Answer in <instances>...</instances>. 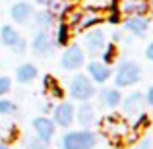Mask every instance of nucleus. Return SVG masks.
<instances>
[{
  "instance_id": "7ed1b4c3",
  "label": "nucleus",
  "mask_w": 153,
  "mask_h": 149,
  "mask_svg": "<svg viewBox=\"0 0 153 149\" xmlns=\"http://www.w3.org/2000/svg\"><path fill=\"white\" fill-rule=\"evenodd\" d=\"M97 89H95L93 82L87 78L85 74H76L74 78L70 79V95L72 99L79 101V103H85V101L93 99Z\"/></svg>"
},
{
  "instance_id": "4468645a",
  "label": "nucleus",
  "mask_w": 153,
  "mask_h": 149,
  "mask_svg": "<svg viewBox=\"0 0 153 149\" xmlns=\"http://www.w3.org/2000/svg\"><path fill=\"white\" fill-rule=\"evenodd\" d=\"M120 105H122L124 114L136 116V114H142L146 101H143V95L140 93V91H134V93H130L128 97H122V103H120Z\"/></svg>"
},
{
  "instance_id": "a878e982",
  "label": "nucleus",
  "mask_w": 153,
  "mask_h": 149,
  "mask_svg": "<svg viewBox=\"0 0 153 149\" xmlns=\"http://www.w3.org/2000/svg\"><path fill=\"white\" fill-rule=\"evenodd\" d=\"M25 149H49V145L35 136H29V138H25Z\"/></svg>"
},
{
  "instance_id": "bb28decb",
  "label": "nucleus",
  "mask_w": 153,
  "mask_h": 149,
  "mask_svg": "<svg viewBox=\"0 0 153 149\" xmlns=\"http://www.w3.org/2000/svg\"><path fill=\"white\" fill-rule=\"evenodd\" d=\"M147 126H149V116L142 112V114H140V118H136V126H134L136 136H140V132H142V130H146Z\"/></svg>"
},
{
  "instance_id": "6e6552de",
  "label": "nucleus",
  "mask_w": 153,
  "mask_h": 149,
  "mask_svg": "<svg viewBox=\"0 0 153 149\" xmlns=\"http://www.w3.org/2000/svg\"><path fill=\"white\" fill-rule=\"evenodd\" d=\"M0 41H2L8 49H12L16 52L25 50V41H23V37L12 25H2L0 27Z\"/></svg>"
},
{
  "instance_id": "c756f323",
  "label": "nucleus",
  "mask_w": 153,
  "mask_h": 149,
  "mask_svg": "<svg viewBox=\"0 0 153 149\" xmlns=\"http://www.w3.org/2000/svg\"><path fill=\"white\" fill-rule=\"evenodd\" d=\"M143 101H146V105H149V107H153V85L147 87L146 95H143Z\"/></svg>"
},
{
  "instance_id": "cd10ccee",
  "label": "nucleus",
  "mask_w": 153,
  "mask_h": 149,
  "mask_svg": "<svg viewBox=\"0 0 153 149\" xmlns=\"http://www.w3.org/2000/svg\"><path fill=\"white\" fill-rule=\"evenodd\" d=\"M10 89H12V79L8 76H0V97L10 93Z\"/></svg>"
},
{
  "instance_id": "4be33fe9",
  "label": "nucleus",
  "mask_w": 153,
  "mask_h": 149,
  "mask_svg": "<svg viewBox=\"0 0 153 149\" xmlns=\"http://www.w3.org/2000/svg\"><path fill=\"white\" fill-rule=\"evenodd\" d=\"M68 41H70V27H68L66 23H60L58 31H56L54 45H68Z\"/></svg>"
},
{
  "instance_id": "20e7f679",
  "label": "nucleus",
  "mask_w": 153,
  "mask_h": 149,
  "mask_svg": "<svg viewBox=\"0 0 153 149\" xmlns=\"http://www.w3.org/2000/svg\"><path fill=\"white\" fill-rule=\"evenodd\" d=\"M85 64V52H83V47L79 45H68L64 54L60 56V66L66 72H76Z\"/></svg>"
},
{
  "instance_id": "ddd939ff",
  "label": "nucleus",
  "mask_w": 153,
  "mask_h": 149,
  "mask_svg": "<svg viewBox=\"0 0 153 149\" xmlns=\"http://www.w3.org/2000/svg\"><path fill=\"white\" fill-rule=\"evenodd\" d=\"M87 72H89L87 78H89L91 82H95V83H107L108 79H111V76H112L108 64L101 62V60H91V62L87 64Z\"/></svg>"
},
{
  "instance_id": "f3484780",
  "label": "nucleus",
  "mask_w": 153,
  "mask_h": 149,
  "mask_svg": "<svg viewBox=\"0 0 153 149\" xmlns=\"http://www.w3.org/2000/svg\"><path fill=\"white\" fill-rule=\"evenodd\" d=\"M95 118H97V110H95V107L91 103H87V101L76 110V120L79 122V126H82L83 130H89V126L95 122Z\"/></svg>"
},
{
  "instance_id": "aec40b11",
  "label": "nucleus",
  "mask_w": 153,
  "mask_h": 149,
  "mask_svg": "<svg viewBox=\"0 0 153 149\" xmlns=\"http://www.w3.org/2000/svg\"><path fill=\"white\" fill-rule=\"evenodd\" d=\"M101 103L103 107L107 108H116L122 103V95H120V89H114V87H108V89L101 91Z\"/></svg>"
},
{
  "instance_id": "473e14b6",
  "label": "nucleus",
  "mask_w": 153,
  "mask_h": 149,
  "mask_svg": "<svg viewBox=\"0 0 153 149\" xmlns=\"http://www.w3.org/2000/svg\"><path fill=\"white\" fill-rule=\"evenodd\" d=\"M35 2H37V4H41V6H49L52 0H35Z\"/></svg>"
},
{
  "instance_id": "dca6fc26",
  "label": "nucleus",
  "mask_w": 153,
  "mask_h": 149,
  "mask_svg": "<svg viewBox=\"0 0 153 149\" xmlns=\"http://www.w3.org/2000/svg\"><path fill=\"white\" fill-rule=\"evenodd\" d=\"M10 16L16 23H29L31 18H33V6L29 2H16L14 6L10 8Z\"/></svg>"
},
{
  "instance_id": "393cba45",
  "label": "nucleus",
  "mask_w": 153,
  "mask_h": 149,
  "mask_svg": "<svg viewBox=\"0 0 153 149\" xmlns=\"http://www.w3.org/2000/svg\"><path fill=\"white\" fill-rule=\"evenodd\" d=\"M103 54H101V62H105V64H111L112 60H114V56H116V45L114 43H107L105 45V49L101 50Z\"/></svg>"
},
{
  "instance_id": "2eb2a0df",
  "label": "nucleus",
  "mask_w": 153,
  "mask_h": 149,
  "mask_svg": "<svg viewBox=\"0 0 153 149\" xmlns=\"http://www.w3.org/2000/svg\"><path fill=\"white\" fill-rule=\"evenodd\" d=\"M124 29L130 31L136 37H146L149 31V19L143 16H130L124 19Z\"/></svg>"
},
{
  "instance_id": "39448f33",
  "label": "nucleus",
  "mask_w": 153,
  "mask_h": 149,
  "mask_svg": "<svg viewBox=\"0 0 153 149\" xmlns=\"http://www.w3.org/2000/svg\"><path fill=\"white\" fill-rule=\"evenodd\" d=\"M105 45H107V33L101 27H93V29L85 31V35H83V47H85V50L83 52H89L91 56H97L105 49Z\"/></svg>"
},
{
  "instance_id": "a211bd4d",
  "label": "nucleus",
  "mask_w": 153,
  "mask_h": 149,
  "mask_svg": "<svg viewBox=\"0 0 153 149\" xmlns=\"http://www.w3.org/2000/svg\"><path fill=\"white\" fill-rule=\"evenodd\" d=\"M39 76V70L35 64L31 62H25V64H19L18 70H16V79H18L19 83H23V85H27V83L35 82Z\"/></svg>"
},
{
  "instance_id": "412c9836",
  "label": "nucleus",
  "mask_w": 153,
  "mask_h": 149,
  "mask_svg": "<svg viewBox=\"0 0 153 149\" xmlns=\"http://www.w3.org/2000/svg\"><path fill=\"white\" fill-rule=\"evenodd\" d=\"M43 89H45V93L49 95L51 99H62L64 97V89L60 87L58 79H54L52 76H45V79H43Z\"/></svg>"
},
{
  "instance_id": "f8f14e48",
  "label": "nucleus",
  "mask_w": 153,
  "mask_h": 149,
  "mask_svg": "<svg viewBox=\"0 0 153 149\" xmlns=\"http://www.w3.org/2000/svg\"><path fill=\"white\" fill-rule=\"evenodd\" d=\"M33 52L37 56H51L54 52V41L49 31H37L33 37Z\"/></svg>"
},
{
  "instance_id": "7c9ffc66",
  "label": "nucleus",
  "mask_w": 153,
  "mask_h": 149,
  "mask_svg": "<svg viewBox=\"0 0 153 149\" xmlns=\"http://www.w3.org/2000/svg\"><path fill=\"white\" fill-rule=\"evenodd\" d=\"M39 110L43 112V116H45L49 110H52V103L51 101H43V105H39Z\"/></svg>"
},
{
  "instance_id": "5701e85b",
  "label": "nucleus",
  "mask_w": 153,
  "mask_h": 149,
  "mask_svg": "<svg viewBox=\"0 0 153 149\" xmlns=\"http://www.w3.org/2000/svg\"><path fill=\"white\" fill-rule=\"evenodd\" d=\"M18 110V105L10 99H0V114L2 116H12Z\"/></svg>"
},
{
  "instance_id": "72a5a7b5",
  "label": "nucleus",
  "mask_w": 153,
  "mask_h": 149,
  "mask_svg": "<svg viewBox=\"0 0 153 149\" xmlns=\"http://www.w3.org/2000/svg\"><path fill=\"white\" fill-rule=\"evenodd\" d=\"M0 149H10V145L6 142H0Z\"/></svg>"
},
{
  "instance_id": "b1692460",
  "label": "nucleus",
  "mask_w": 153,
  "mask_h": 149,
  "mask_svg": "<svg viewBox=\"0 0 153 149\" xmlns=\"http://www.w3.org/2000/svg\"><path fill=\"white\" fill-rule=\"evenodd\" d=\"M66 10H68V4L64 2V0H52V2L49 4V12L54 16V18H58V16L62 18V14Z\"/></svg>"
},
{
  "instance_id": "9d476101",
  "label": "nucleus",
  "mask_w": 153,
  "mask_h": 149,
  "mask_svg": "<svg viewBox=\"0 0 153 149\" xmlns=\"http://www.w3.org/2000/svg\"><path fill=\"white\" fill-rule=\"evenodd\" d=\"M105 19V14H101L99 10L95 8H89V10H82L79 14V19L76 23V31H87V29H93L95 25H99Z\"/></svg>"
},
{
  "instance_id": "2f4dec72",
  "label": "nucleus",
  "mask_w": 153,
  "mask_h": 149,
  "mask_svg": "<svg viewBox=\"0 0 153 149\" xmlns=\"http://www.w3.org/2000/svg\"><path fill=\"white\" fill-rule=\"evenodd\" d=\"M146 58L149 60V62H153V41L147 45V49H146Z\"/></svg>"
},
{
  "instance_id": "9b49d317",
  "label": "nucleus",
  "mask_w": 153,
  "mask_h": 149,
  "mask_svg": "<svg viewBox=\"0 0 153 149\" xmlns=\"http://www.w3.org/2000/svg\"><path fill=\"white\" fill-rule=\"evenodd\" d=\"M103 132L112 139V142H120V138L128 134V126L124 120H118L116 116H108L103 122Z\"/></svg>"
},
{
  "instance_id": "c85d7f7f",
  "label": "nucleus",
  "mask_w": 153,
  "mask_h": 149,
  "mask_svg": "<svg viewBox=\"0 0 153 149\" xmlns=\"http://www.w3.org/2000/svg\"><path fill=\"white\" fill-rule=\"evenodd\" d=\"M134 149H153V142H151L149 138H143L142 142L136 143V147H134Z\"/></svg>"
},
{
  "instance_id": "423d86ee",
  "label": "nucleus",
  "mask_w": 153,
  "mask_h": 149,
  "mask_svg": "<svg viewBox=\"0 0 153 149\" xmlns=\"http://www.w3.org/2000/svg\"><path fill=\"white\" fill-rule=\"evenodd\" d=\"M74 120H76V108H74L72 103L62 101V103L52 107V122H54V126L70 128L72 124H74Z\"/></svg>"
},
{
  "instance_id": "f257e3e1",
  "label": "nucleus",
  "mask_w": 153,
  "mask_h": 149,
  "mask_svg": "<svg viewBox=\"0 0 153 149\" xmlns=\"http://www.w3.org/2000/svg\"><path fill=\"white\" fill-rule=\"evenodd\" d=\"M142 79V66L134 60H122L114 72V87H132Z\"/></svg>"
},
{
  "instance_id": "f704fd0d",
  "label": "nucleus",
  "mask_w": 153,
  "mask_h": 149,
  "mask_svg": "<svg viewBox=\"0 0 153 149\" xmlns=\"http://www.w3.org/2000/svg\"><path fill=\"white\" fill-rule=\"evenodd\" d=\"M149 12H151V14H153V0H151V2H149Z\"/></svg>"
},
{
  "instance_id": "0eeeda50",
  "label": "nucleus",
  "mask_w": 153,
  "mask_h": 149,
  "mask_svg": "<svg viewBox=\"0 0 153 149\" xmlns=\"http://www.w3.org/2000/svg\"><path fill=\"white\" fill-rule=\"evenodd\" d=\"M33 132H35V138H39L43 143L49 145L52 142V138H54L56 126L51 118H47V116L41 114V116H37V118H33Z\"/></svg>"
},
{
  "instance_id": "1a4fd4ad",
  "label": "nucleus",
  "mask_w": 153,
  "mask_h": 149,
  "mask_svg": "<svg viewBox=\"0 0 153 149\" xmlns=\"http://www.w3.org/2000/svg\"><path fill=\"white\" fill-rule=\"evenodd\" d=\"M118 12L124 14L126 18L130 16H143L149 14V0H120Z\"/></svg>"
},
{
  "instance_id": "6ab92c4d",
  "label": "nucleus",
  "mask_w": 153,
  "mask_h": 149,
  "mask_svg": "<svg viewBox=\"0 0 153 149\" xmlns=\"http://www.w3.org/2000/svg\"><path fill=\"white\" fill-rule=\"evenodd\" d=\"M33 25L37 27V31H49L54 25V16L49 10H39L37 14H33Z\"/></svg>"
},
{
  "instance_id": "f03ea898",
  "label": "nucleus",
  "mask_w": 153,
  "mask_h": 149,
  "mask_svg": "<svg viewBox=\"0 0 153 149\" xmlns=\"http://www.w3.org/2000/svg\"><path fill=\"white\" fill-rule=\"evenodd\" d=\"M97 145V134L91 130L66 132L60 139V149H95Z\"/></svg>"
}]
</instances>
